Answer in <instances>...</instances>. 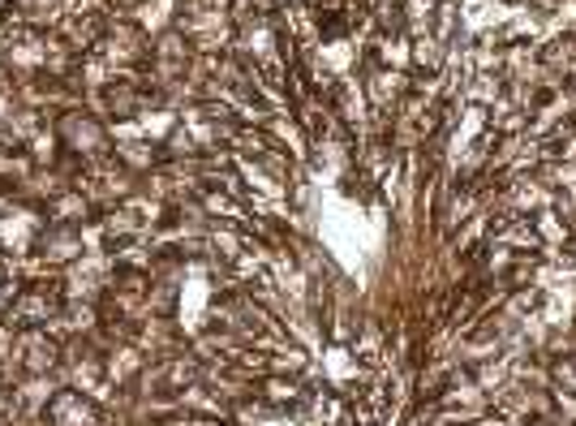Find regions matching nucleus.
Returning <instances> with one entry per match:
<instances>
[{
    "label": "nucleus",
    "instance_id": "1",
    "mask_svg": "<svg viewBox=\"0 0 576 426\" xmlns=\"http://www.w3.org/2000/svg\"><path fill=\"white\" fill-rule=\"evenodd\" d=\"M13 306H17V315H22V323H44L57 306H61V293H57V284H35V288H17V297H13Z\"/></svg>",
    "mask_w": 576,
    "mask_h": 426
},
{
    "label": "nucleus",
    "instance_id": "2",
    "mask_svg": "<svg viewBox=\"0 0 576 426\" xmlns=\"http://www.w3.org/2000/svg\"><path fill=\"white\" fill-rule=\"evenodd\" d=\"M13 297H17V284H13V272L0 263V306H13Z\"/></svg>",
    "mask_w": 576,
    "mask_h": 426
},
{
    "label": "nucleus",
    "instance_id": "3",
    "mask_svg": "<svg viewBox=\"0 0 576 426\" xmlns=\"http://www.w3.org/2000/svg\"><path fill=\"white\" fill-rule=\"evenodd\" d=\"M9 4H13V0H0V13H4V9H9Z\"/></svg>",
    "mask_w": 576,
    "mask_h": 426
}]
</instances>
